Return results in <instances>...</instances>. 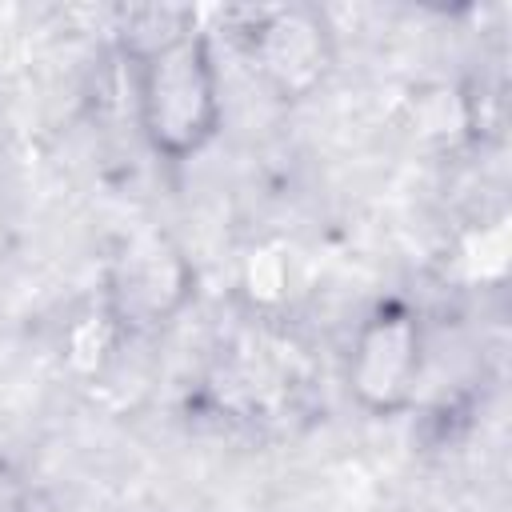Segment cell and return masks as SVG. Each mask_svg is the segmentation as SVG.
Wrapping results in <instances>:
<instances>
[{"label":"cell","instance_id":"6da1fadb","mask_svg":"<svg viewBox=\"0 0 512 512\" xmlns=\"http://www.w3.org/2000/svg\"><path fill=\"white\" fill-rule=\"evenodd\" d=\"M136 116L148 148L172 164L200 156L220 132V72L204 32L136 64Z\"/></svg>","mask_w":512,"mask_h":512},{"label":"cell","instance_id":"7a4b0ae2","mask_svg":"<svg viewBox=\"0 0 512 512\" xmlns=\"http://www.w3.org/2000/svg\"><path fill=\"white\" fill-rule=\"evenodd\" d=\"M196 296V268L184 244L160 228H132L108 256L100 304L124 336H148L168 328Z\"/></svg>","mask_w":512,"mask_h":512},{"label":"cell","instance_id":"3957f363","mask_svg":"<svg viewBox=\"0 0 512 512\" xmlns=\"http://www.w3.org/2000/svg\"><path fill=\"white\" fill-rule=\"evenodd\" d=\"M424 324L408 304L368 312L344 352V388L368 416H400L424 376Z\"/></svg>","mask_w":512,"mask_h":512},{"label":"cell","instance_id":"277c9868","mask_svg":"<svg viewBox=\"0 0 512 512\" xmlns=\"http://www.w3.org/2000/svg\"><path fill=\"white\" fill-rule=\"evenodd\" d=\"M244 52L256 80L284 104L316 96L336 68V36L316 4H276L252 16Z\"/></svg>","mask_w":512,"mask_h":512},{"label":"cell","instance_id":"5b68a950","mask_svg":"<svg viewBox=\"0 0 512 512\" xmlns=\"http://www.w3.org/2000/svg\"><path fill=\"white\" fill-rule=\"evenodd\" d=\"M120 48L132 64L156 56L160 48L184 40L188 32H196V12L188 4H140L120 12Z\"/></svg>","mask_w":512,"mask_h":512},{"label":"cell","instance_id":"8992f818","mask_svg":"<svg viewBox=\"0 0 512 512\" xmlns=\"http://www.w3.org/2000/svg\"><path fill=\"white\" fill-rule=\"evenodd\" d=\"M288 280H292V264H288V256H284L280 248L260 244V248L248 252L240 284H244V292L252 296V304H272V300H280L284 288H288Z\"/></svg>","mask_w":512,"mask_h":512},{"label":"cell","instance_id":"52a82bcc","mask_svg":"<svg viewBox=\"0 0 512 512\" xmlns=\"http://www.w3.org/2000/svg\"><path fill=\"white\" fill-rule=\"evenodd\" d=\"M28 508H32L28 480L8 460H0V512H28Z\"/></svg>","mask_w":512,"mask_h":512}]
</instances>
